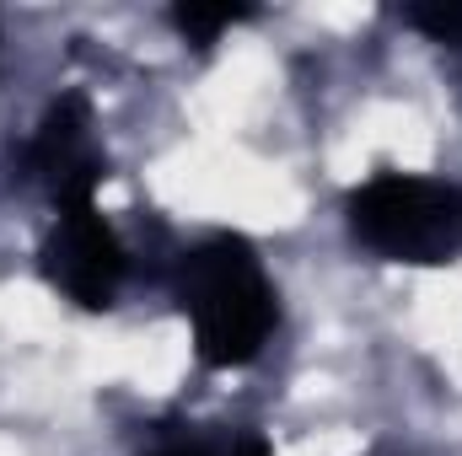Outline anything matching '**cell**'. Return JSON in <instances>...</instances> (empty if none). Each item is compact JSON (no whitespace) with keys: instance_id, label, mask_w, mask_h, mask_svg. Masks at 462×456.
Here are the masks:
<instances>
[{"instance_id":"cell-4","label":"cell","mask_w":462,"mask_h":456,"mask_svg":"<svg viewBox=\"0 0 462 456\" xmlns=\"http://www.w3.org/2000/svg\"><path fill=\"white\" fill-rule=\"evenodd\" d=\"M22 167H27V178H38L49 188V199L60 210L92 205V194L108 183V150L92 134V103L81 92H65L49 103L32 140L22 145Z\"/></svg>"},{"instance_id":"cell-6","label":"cell","mask_w":462,"mask_h":456,"mask_svg":"<svg viewBox=\"0 0 462 456\" xmlns=\"http://www.w3.org/2000/svg\"><path fill=\"white\" fill-rule=\"evenodd\" d=\"M253 16V5H199V0H183V5H172V27L194 43V49H210L226 27L236 22H247Z\"/></svg>"},{"instance_id":"cell-2","label":"cell","mask_w":462,"mask_h":456,"mask_svg":"<svg viewBox=\"0 0 462 456\" xmlns=\"http://www.w3.org/2000/svg\"><path fill=\"white\" fill-rule=\"evenodd\" d=\"M349 236L409 269H441L462 252V188L447 178L414 172H376L345 205Z\"/></svg>"},{"instance_id":"cell-1","label":"cell","mask_w":462,"mask_h":456,"mask_svg":"<svg viewBox=\"0 0 462 456\" xmlns=\"http://www.w3.org/2000/svg\"><path fill=\"white\" fill-rule=\"evenodd\" d=\"M172 290H178L183 317L194 323L199 360L210 370L247 365L280 323V296H274L253 242L236 231H216L199 247H189L178 258Z\"/></svg>"},{"instance_id":"cell-3","label":"cell","mask_w":462,"mask_h":456,"mask_svg":"<svg viewBox=\"0 0 462 456\" xmlns=\"http://www.w3.org/2000/svg\"><path fill=\"white\" fill-rule=\"evenodd\" d=\"M38 269L76 306L108 312L118 285H124V274H129V252H124L118 231L97 215V205H70V210H60L54 231L43 236Z\"/></svg>"},{"instance_id":"cell-5","label":"cell","mask_w":462,"mask_h":456,"mask_svg":"<svg viewBox=\"0 0 462 456\" xmlns=\"http://www.w3.org/2000/svg\"><path fill=\"white\" fill-rule=\"evenodd\" d=\"M145 456H269V441L258 430H183Z\"/></svg>"}]
</instances>
